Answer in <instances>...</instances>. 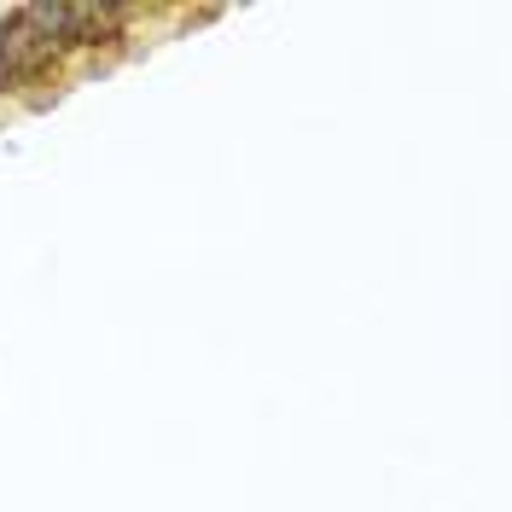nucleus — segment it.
<instances>
[{
  "instance_id": "obj_1",
  "label": "nucleus",
  "mask_w": 512,
  "mask_h": 512,
  "mask_svg": "<svg viewBox=\"0 0 512 512\" xmlns=\"http://www.w3.org/2000/svg\"><path fill=\"white\" fill-rule=\"evenodd\" d=\"M64 59V0L53 6H18L0 18V88L35 82Z\"/></svg>"
}]
</instances>
